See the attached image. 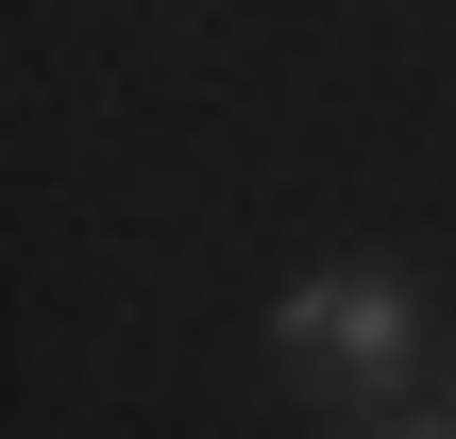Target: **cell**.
I'll return each mask as SVG.
<instances>
[{"instance_id": "cell-1", "label": "cell", "mask_w": 456, "mask_h": 439, "mask_svg": "<svg viewBox=\"0 0 456 439\" xmlns=\"http://www.w3.org/2000/svg\"><path fill=\"white\" fill-rule=\"evenodd\" d=\"M406 271H305L288 305H271V338H288V372H338V389H389L406 372Z\"/></svg>"}, {"instance_id": "cell-2", "label": "cell", "mask_w": 456, "mask_h": 439, "mask_svg": "<svg viewBox=\"0 0 456 439\" xmlns=\"http://www.w3.org/2000/svg\"><path fill=\"white\" fill-rule=\"evenodd\" d=\"M372 439H456V423H372Z\"/></svg>"}]
</instances>
